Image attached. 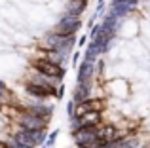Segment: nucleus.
<instances>
[{"label": "nucleus", "instance_id": "obj_1", "mask_svg": "<svg viewBox=\"0 0 150 148\" xmlns=\"http://www.w3.org/2000/svg\"><path fill=\"white\" fill-rule=\"evenodd\" d=\"M76 42V34H59L55 30L48 32L44 38L40 40V48L42 49H55V51L65 55Z\"/></svg>", "mask_w": 150, "mask_h": 148}, {"label": "nucleus", "instance_id": "obj_17", "mask_svg": "<svg viewBox=\"0 0 150 148\" xmlns=\"http://www.w3.org/2000/svg\"><path fill=\"white\" fill-rule=\"evenodd\" d=\"M55 137H57V133H51L50 137H48V146H51L53 144V141H55Z\"/></svg>", "mask_w": 150, "mask_h": 148}, {"label": "nucleus", "instance_id": "obj_16", "mask_svg": "<svg viewBox=\"0 0 150 148\" xmlns=\"http://www.w3.org/2000/svg\"><path fill=\"white\" fill-rule=\"evenodd\" d=\"M105 144H106L105 141H101V139H95V141H91L86 148H105Z\"/></svg>", "mask_w": 150, "mask_h": 148}, {"label": "nucleus", "instance_id": "obj_6", "mask_svg": "<svg viewBox=\"0 0 150 148\" xmlns=\"http://www.w3.org/2000/svg\"><path fill=\"white\" fill-rule=\"evenodd\" d=\"M27 93L38 99H46V97H57L59 89L55 85H48V84H34V82H27Z\"/></svg>", "mask_w": 150, "mask_h": 148}, {"label": "nucleus", "instance_id": "obj_13", "mask_svg": "<svg viewBox=\"0 0 150 148\" xmlns=\"http://www.w3.org/2000/svg\"><path fill=\"white\" fill-rule=\"evenodd\" d=\"M40 57H44V59L51 61V63L55 65H63V61H65V55L59 51H55V49H44V51L40 53Z\"/></svg>", "mask_w": 150, "mask_h": 148}, {"label": "nucleus", "instance_id": "obj_7", "mask_svg": "<svg viewBox=\"0 0 150 148\" xmlns=\"http://www.w3.org/2000/svg\"><path fill=\"white\" fill-rule=\"evenodd\" d=\"M72 137H74V142H76L80 148H86L91 141L97 139V125H91V127H76L72 129Z\"/></svg>", "mask_w": 150, "mask_h": 148}, {"label": "nucleus", "instance_id": "obj_5", "mask_svg": "<svg viewBox=\"0 0 150 148\" xmlns=\"http://www.w3.org/2000/svg\"><path fill=\"white\" fill-rule=\"evenodd\" d=\"M105 106H106V103H105V99H86V101H82V103H76L74 104V110H72V116H82V114H86V112H103L105 110Z\"/></svg>", "mask_w": 150, "mask_h": 148}, {"label": "nucleus", "instance_id": "obj_3", "mask_svg": "<svg viewBox=\"0 0 150 148\" xmlns=\"http://www.w3.org/2000/svg\"><path fill=\"white\" fill-rule=\"evenodd\" d=\"M17 123L23 129H44L48 122L44 118H40V116L29 112V110H23L21 114H17Z\"/></svg>", "mask_w": 150, "mask_h": 148}, {"label": "nucleus", "instance_id": "obj_4", "mask_svg": "<svg viewBox=\"0 0 150 148\" xmlns=\"http://www.w3.org/2000/svg\"><path fill=\"white\" fill-rule=\"evenodd\" d=\"M80 25H82V21H80V17L78 15H69V13H65L61 19H59V23L55 25V32H59V34H76V30L80 29Z\"/></svg>", "mask_w": 150, "mask_h": 148}, {"label": "nucleus", "instance_id": "obj_10", "mask_svg": "<svg viewBox=\"0 0 150 148\" xmlns=\"http://www.w3.org/2000/svg\"><path fill=\"white\" fill-rule=\"evenodd\" d=\"M86 6H88V0H69V4H67V13L80 17V15L84 13Z\"/></svg>", "mask_w": 150, "mask_h": 148}, {"label": "nucleus", "instance_id": "obj_14", "mask_svg": "<svg viewBox=\"0 0 150 148\" xmlns=\"http://www.w3.org/2000/svg\"><path fill=\"white\" fill-rule=\"evenodd\" d=\"M101 53H103L101 48L91 40V42H89V46H88V51H86V61H91V63H93V61H95L97 57L101 55Z\"/></svg>", "mask_w": 150, "mask_h": 148}, {"label": "nucleus", "instance_id": "obj_2", "mask_svg": "<svg viewBox=\"0 0 150 148\" xmlns=\"http://www.w3.org/2000/svg\"><path fill=\"white\" fill-rule=\"evenodd\" d=\"M30 65H33L34 70H38L42 74H48V76H53V78H57V80H61V78L65 76L63 65H55V63H51V61L44 59V57H36Z\"/></svg>", "mask_w": 150, "mask_h": 148}, {"label": "nucleus", "instance_id": "obj_15", "mask_svg": "<svg viewBox=\"0 0 150 148\" xmlns=\"http://www.w3.org/2000/svg\"><path fill=\"white\" fill-rule=\"evenodd\" d=\"M0 101H8V103H13V97H11V93H10V89L4 85V82H0Z\"/></svg>", "mask_w": 150, "mask_h": 148}, {"label": "nucleus", "instance_id": "obj_12", "mask_svg": "<svg viewBox=\"0 0 150 148\" xmlns=\"http://www.w3.org/2000/svg\"><path fill=\"white\" fill-rule=\"evenodd\" d=\"M89 99V82L88 84H80L78 82L76 89H74V104L76 103H82V101Z\"/></svg>", "mask_w": 150, "mask_h": 148}, {"label": "nucleus", "instance_id": "obj_18", "mask_svg": "<svg viewBox=\"0 0 150 148\" xmlns=\"http://www.w3.org/2000/svg\"><path fill=\"white\" fill-rule=\"evenodd\" d=\"M86 40H88V38H86V36H82L80 40H78V44H80V46H86Z\"/></svg>", "mask_w": 150, "mask_h": 148}, {"label": "nucleus", "instance_id": "obj_9", "mask_svg": "<svg viewBox=\"0 0 150 148\" xmlns=\"http://www.w3.org/2000/svg\"><path fill=\"white\" fill-rule=\"evenodd\" d=\"M93 76V63L91 61H84L78 68V82L80 84H88Z\"/></svg>", "mask_w": 150, "mask_h": 148}, {"label": "nucleus", "instance_id": "obj_8", "mask_svg": "<svg viewBox=\"0 0 150 148\" xmlns=\"http://www.w3.org/2000/svg\"><path fill=\"white\" fill-rule=\"evenodd\" d=\"M120 137H125V135L122 133L116 125H110V123H105V125L99 123V125H97V139H101V141L110 142V141H116V139H120Z\"/></svg>", "mask_w": 150, "mask_h": 148}, {"label": "nucleus", "instance_id": "obj_11", "mask_svg": "<svg viewBox=\"0 0 150 148\" xmlns=\"http://www.w3.org/2000/svg\"><path fill=\"white\" fill-rule=\"evenodd\" d=\"M25 110H29V112H33V114L40 116V118H44L46 122H48L50 116H51V112H53V108H51L50 104H33V106L25 108Z\"/></svg>", "mask_w": 150, "mask_h": 148}]
</instances>
